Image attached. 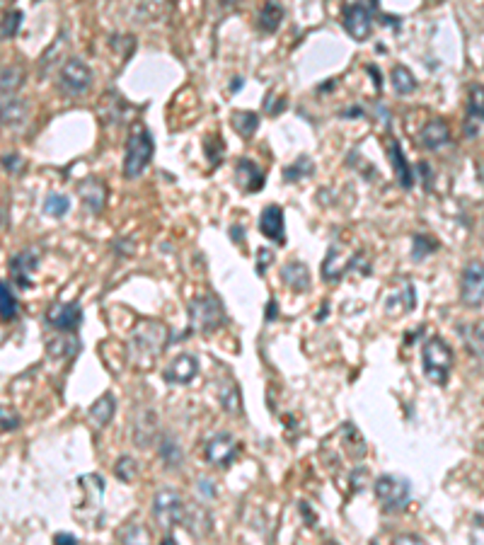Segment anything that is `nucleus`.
Masks as SVG:
<instances>
[{"mask_svg":"<svg viewBox=\"0 0 484 545\" xmlns=\"http://www.w3.org/2000/svg\"><path fill=\"white\" fill-rule=\"evenodd\" d=\"M3 165L8 170H13V172H17V170L23 168V161L17 158V153H8L5 158H3Z\"/></svg>","mask_w":484,"mask_h":545,"instance_id":"nucleus-40","label":"nucleus"},{"mask_svg":"<svg viewBox=\"0 0 484 545\" xmlns=\"http://www.w3.org/2000/svg\"><path fill=\"white\" fill-rule=\"evenodd\" d=\"M20 20H23L20 13H13V17L8 15V20H5V27H3V37H13V34L17 32V27H20Z\"/></svg>","mask_w":484,"mask_h":545,"instance_id":"nucleus-39","label":"nucleus"},{"mask_svg":"<svg viewBox=\"0 0 484 545\" xmlns=\"http://www.w3.org/2000/svg\"><path fill=\"white\" fill-rule=\"evenodd\" d=\"M259 117L255 112H235L233 114V129L245 139H250L252 133L257 131Z\"/></svg>","mask_w":484,"mask_h":545,"instance_id":"nucleus-31","label":"nucleus"},{"mask_svg":"<svg viewBox=\"0 0 484 545\" xmlns=\"http://www.w3.org/2000/svg\"><path fill=\"white\" fill-rule=\"evenodd\" d=\"M30 119V104L15 95H8L0 100V126H23Z\"/></svg>","mask_w":484,"mask_h":545,"instance_id":"nucleus-16","label":"nucleus"},{"mask_svg":"<svg viewBox=\"0 0 484 545\" xmlns=\"http://www.w3.org/2000/svg\"><path fill=\"white\" fill-rule=\"evenodd\" d=\"M81 194L82 201H85L92 211H100V209L104 207V200H107V190H104V185L100 180H88V182L81 187Z\"/></svg>","mask_w":484,"mask_h":545,"instance_id":"nucleus-27","label":"nucleus"},{"mask_svg":"<svg viewBox=\"0 0 484 545\" xmlns=\"http://www.w3.org/2000/svg\"><path fill=\"white\" fill-rule=\"evenodd\" d=\"M344 30L352 34L356 42H366L371 37L373 23H371V13H368L361 3H352L344 8Z\"/></svg>","mask_w":484,"mask_h":545,"instance_id":"nucleus-12","label":"nucleus"},{"mask_svg":"<svg viewBox=\"0 0 484 545\" xmlns=\"http://www.w3.org/2000/svg\"><path fill=\"white\" fill-rule=\"evenodd\" d=\"M168 345V327L160 323H146L143 327L133 332L131 349L133 354L146 356V361L155 359L162 352V346Z\"/></svg>","mask_w":484,"mask_h":545,"instance_id":"nucleus-8","label":"nucleus"},{"mask_svg":"<svg viewBox=\"0 0 484 545\" xmlns=\"http://www.w3.org/2000/svg\"><path fill=\"white\" fill-rule=\"evenodd\" d=\"M114 413H117V400H114L111 393H104V395H100V398L90 405L88 414L97 429H104L111 420H114Z\"/></svg>","mask_w":484,"mask_h":545,"instance_id":"nucleus-20","label":"nucleus"},{"mask_svg":"<svg viewBox=\"0 0 484 545\" xmlns=\"http://www.w3.org/2000/svg\"><path fill=\"white\" fill-rule=\"evenodd\" d=\"M198 374V361L191 356V354H179L175 359L169 361L168 369L162 371V378L168 381V384L175 385H184L191 384Z\"/></svg>","mask_w":484,"mask_h":545,"instance_id":"nucleus-13","label":"nucleus"},{"mask_svg":"<svg viewBox=\"0 0 484 545\" xmlns=\"http://www.w3.org/2000/svg\"><path fill=\"white\" fill-rule=\"evenodd\" d=\"M411 487L404 478L397 475H381L375 480V497L382 504L385 511H402L410 501Z\"/></svg>","mask_w":484,"mask_h":545,"instance_id":"nucleus-5","label":"nucleus"},{"mask_svg":"<svg viewBox=\"0 0 484 545\" xmlns=\"http://www.w3.org/2000/svg\"><path fill=\"white\" fill-rule=\"evenodd\" d=\"M24 85V71L20 66H0V95H15Z\"/></svg>","mask_w":484,"mask_h":545,"instance_id":"nucleus-25","label":"nucleus"},{"mask_svg":"<svg viewBox=\"0 0 484 545\" xmlns=\"http://www.w3.org/2000/svg\"><path fill=\"white\" fill-rule=\"evenodd\" d=\"M484 126V85L475 83L468 90V117H465V136L477 139Z\"/></svg>","mask_w":484,"mask_h":545,"instance_id":"nucleus-10","label":"nucleus"},{"mask_svg":"<svg viewBox=\"0 0 484 545\" xmlns=\"http://www.w3.org/2000/svg\"><path fill=\"white\" fill-rule=\"evenodd\" d=\"M218 400L223 410L230 414H240L242 413V398L240 391H237V384H235L233 378H227L226 384H220L218 388Z\"/></svg>","mask_w":484,"mask_h":545,"instance_id":"nucleus-26","label":"nucleus"},{"mask_svg":"<svg viewBox=\"0 0 484 545\" xmlns=\"http://www.w3.org/2000/svg\"><path fill=\"white\" fill-rule=\"evenodd\" d=\"M259 230H262V236H266L274 243L284 245L286 243V226H284V209L272 204V207H266L259 216Z\"/></svg>","mask_w":484,"mask_h":545,"instance_id":"nucleus-15","label":"nucleus"},{"mask_svg":"<svg viewBox=\"0 0 484 545\" xmlns=\"http://www.w3.org/2000/svg\"><path fill=\"white\" fill-rule=\"evenodd\" d=\"M235 175H237V185L245 190V192H259L262 187H265V172L255 165L252 161H240L237 162V168H235Z\"/></svg>","mask_w":484,"mask_h":545,"instance_id":"nucleus-18","label":"nucleus"},{"mask_svg":"<svg viewBox=\"0 0 484 545\" xmlns=\"http://www.w3.org/2000/svg\"><path fill=\"white\" fill-rule=\"evenodd\" d=\"M198 490L208 494V497H213V487H211V482H208V480H198Z\"/></svg>","mask_w":484,"mask_h":545,"instance_id":"nucleus-44","label":"nucleus"},{"mask_svg":"<svg viewBox=\"0 0 484 545\" xmlns=\"http://www.w3.org/2000/svg\"><path fill=\"white\" fill-rule=\"evenodd\" d=\"M395 543H424V538L410 533V536H395Z\"/></svg>","mask_w":484,"mask_h":545,"instance_id":"nucleus-42","label":"nucleus"},{"mask_svg":"<svg viewBox=\"0 0 484 545\" xmlns=\"http://www.w3.org/2000/svg\"><path fill=\"white\" fill-rule=\"evenodd\" d=\"M237 451H240V443L233 434L227 432H220V434H213L208 442L204 443V458L213 468H227L237 458Z\"/></svg>","mask_w":484,"mask_h":545,"instance_id":"nucleus-9","label":"nucleus"},{"mask_svg":"<svg viewBox=\"0 0 484 545\" xmlns=\"http://www.w3.org/2000/svg\"><path fill=\"white\" fill-rule=\"evenodd\" d=\"M155 434H158V429H155L153 413L148 414V422L146 420H136V427H133V439H136V443H139L140 449L150 446V443H153V439H155Z\"/></svg>","mask_w":484,"mask_h":545,"instance_id":"nucleus-29","label":"nucleus"},{"mask_svg":"<svg viewBox=\"0 0 484 545\" xmlns=\"http://www.w3.org/2000/svg\"><path fill=\"white\" fill-rule=\"evenodd\" d=\"M66 59H68V34L66 32H61L59 37H56V42H53L52 49H49V52L42 56V61H39V73L46 75L52 68L63 63Z\"/></svg>","mask_w":484,"mask_h":545,"instance_id":"nucleus-22","label":"nucleus"},{"mask_svg":"<svg viewBox=\"0 0 484 545\" xmlns=\"http://www.w3.org/2000/svg\"><path fill=\"white\" fill-rule=\"evenodd\" d=\"M182 526L189 530L191 536H197V538L208 536V533H211V514H208L204 507H198V504H191L189 501Z\"/></svg>","mask_w":484,"mask_h":545,"instance_id":"nucleus-19","label":"nucleus"},{"mask_svg":"<svg viewBox=\"0 0 484 545\" xmlns=\"http://www.w3.org/2000/svg\"><path fill=\"white\" fill-rule=\"evenodd\" d=\"M455 356L453 349L443 337L426 339L421 346V366H424V376L436 385H446L453 371Z\"/></svg>","mask_w":484,"mask_h":545,"instance_id":"nucleus-1","label":"nucleus"},{"mask_svg":"<svg viewBox=\"0 0 484 545\" xmlns=\"http://www.w3.org/2000/svg\"><path fill=\"white\" fill-rule=\"evenodd\" d=\"M191 330L201 332V335H211V332L220 330V325L226 323V308L223 303L213 294H204L194 298L189 306Z\"/></svg>","mask_w":484,"mask_h":545,"instance_id":"nucleus-3","label":"nucleus"},{"mask_svg":"<svg viewBox=\"0 0 484 545\" xmlns=\"http://www.w3.org/2000/svg\"><path fill=\"white\" fill-rule=\"evenodd\" d=\"M392 88H395L397 95H410L417 90V78L411 75L407 66H395L392 68Z\"/></svg>","mask_w":484,"mask_h":545,"instance_id":"nucleus-28","label":"nucleus"},{"mask_svg":"<svg viewBox=\"0 0 484 545\" xmlns=\"http://www.w3.org/2000/svg\"><path fill=\"white\" fill-rule=\"evenodd\" d=\"M39 267V252L37 250H23L17 252L15 258L10 259V274L15 279L17 287H32V272Z\"/></svg>","mask_w":484,"mask_h":545,"instance_id":"nucleus-14","label":"nucleus"},{"mask_svg":"<svg viewBox=\"0 0 484 545\" xmlns=\"http://www.w3.org/2000/svg\"><path fill=\"white\" fill-rule=\"evenodd\" d=\"M124 538H126V540H129V543H139V540H148V530L139 529V526H133L131 533H126Z\"/></svg>","mask_w":484,"mask_h":545,"instance_id":"nucleus-41","label":"nucleus"},{"mask_svg":"<svg viewBox=\"0 0 484 545\" xmlns=\"http://www.w3.org/2000/svg\"><path fill=\"white\" fill-rule=\"evenodd\" d=\"M155 153L153 136L148 131L146 126H133L131 136L126 141V153H124V177L129 180H139L146 168L150 165Z\"/></svg>","mask_w":484,"mask_h":545,"instance_id":"nucleus-2","label":"nucleus"},{"mask_svg":"<svg viewBox=\"0 0 484 545\" xmlns=\"http://www.w3.org/2000/svg\"><path fill=\"white\" fill-rule=\"evenodd\" d=\"M460 301L468 308H479L484 306V262L472 259L462 267L460 274Z\"/></svg>","mask_w":484,"mask_h":545,"instance_id":"nucleus-7","label":"nucleus"},{"mask_svg":"<svg viewBox=\"0 0 484 545\" xmlns=\"http://www.w3.org/2000/svg\"><path fill=\"white\" fill-rule=\"evenodd\" d=\"M59 85L66 95H82L92 85V68L81 59H66L59 68Z\"/></svg>","mask_w":484,"mask_h":545,"instance_id":"nucleus-6","label":"nucleus"},{"mask_svg":"<svg viewBox=\"0 0 484 545\" xmlns=\"http://www.w3.org/2000/svg\"><path fill=\"white\" fill-rule=\"evenodd\" d=\"M479 238H482V243H484V221H482V226H479Z\"/></svg>","mask_w":484,"mask_h":545,"instance_id":"nucleus-46","label":"nucleus"},{"mask_svg":"<svg viewBox=\"0 0 484 545\" xmlns=\"http://www.w3.org/2000/svg\"><path fill=\"white\" fill-rule=\"evenodd\" d=\"M237 0H220V5H235Z\"/></svg>","mask_w":484,"mask_h":545,"instance_id":"nucleus-45","label":"nucleus"},{"mask_svg":"<svg viewBox=\"0 0 484 545\" xmlns=\"http://www.w3.org/2000/svg\"><path fill=\"white\" fill-rule=\"evenodd\" d=\"M160 458L168 468H177L182 463V449H179V443L172 436H165L160 442Z\"/></svg>","mask_w":484,"mask_h":545,"instance_id":"nucleus-33","label":"nucleus"},{"mask_svg":"<svg viewBox=\"0 0 484 545\" xmlns=\"http://www.w3.org/2000/svg\"><path fill=\"white\" fill-rule=\"evenodd\" d=\"M46 323L59 332H75L82 323V310L78 303H56L46 310Z\"/></svg>","mask_w":484,"mask_h":545,"instance_id":"nucleus-11","label":"nucleus"},{"mask_svg":"<svg viewBox=\"0 0 484 545\" xmlns=\"http://www.w3.org/2000/svg\"><path fill=\"white\" fill-rule=\"evenodd\" d=\"M281 279H284L286 287L294 288V291H308L310 288L308 265H303V262H298V259L288 262V265H284V269H281Z\"/></svg>","mask_w":484,"mask_h":545,"instance_id":"nucleus-21","label":"nucleus"},{"mask_svg":"<svg viewBox=\"0 0 484 545\" xmlns=\"http://www.w3.org/2000/svg\"><path fill=\"white\" fill-rule=\"evenodd\" d=\"M460 337L469 354L484 359V323H469L460 327Z\"/></svg>","mask_w":484,"mask_h":545,"instance_id":"nucleus-24","label":"nucleus"},{"mask_svg":"<svg viewBox=\"0 0 484 545\" xmlns=\"http://www.w3.org/2000/svg\"><path fill=\"white\" fill-rule=\"evenodd\" d=\"M68 209H71V200H68L66 194H49L44 201V211L53 219H61V216L68 214Z\"/></svg>","mask_w":484,"mask_h":545,"instance_id":"nucleus-34","label":"nucleus"},{"mask_svg":"<svg viewBox=\"0 0 484 545\" xmlns=\"http://www.w3.org/2000/svg\"><path fill=\"white\" fill-rule=\"evenodd\" d=\"M388 148H390V158H392V165H395L402 187H411V170H410V165H407V161H404L402 148L397 146L395 141H390Z\"/></svg>","mask_w":484,"mask_h":545,"instance_id":"nucleus-32","label":"nucleus"},{"mask_svg":"<svg viewBox=\"0 0 484 545\" xmlns=\"http://www.w3.org/2000/svg\"><path fill=\"white\" fill-rule=\"evenodd\" d=\"M20 427V414L15 410H10V407H0V429H17Z\"/></svg>","mask_w":484,"mask_h":545,"instance_id":"nucleus-37","label":"nucleus"},{"mask_svg":"<svg viewBox=\"0 0 484 545\" xmlns=\"http://www.w3.org/2000/svg\"><path fill=\"white\" fill-rule=\"evenodd\" d=\"M53 540H56V543H78V538L71 536V533H56Z\"/></svg>","mask_w":484,"mask_h":545,"instance_id":"nucleus-43","label":"nucleus"},{"mask_svg":"<svg viewBox=\"0 0 484 545\" xmlns=\"http://www.w3.org/2000/svg\"><path fill=\"white\" fill-rule=\"evenodd\" d=\"M17 317V298L15 294L10 291V287L5 281H0V320H15Z\"/></svg>","mask_w":484,"mask_h":545,"instance_id":"nucleus-30","label":"nucleus"},{"mask_svg":"<svg viewBox=\"0 0 484 545\" xmlns=\"http://www.w3.org/2000/svg\"><path fill=\"white\" fill-rule=\"evenodd\" d=\"M284 8H281V3L276 0H266L262 10H259V30L266 32V34H274V32L279 30L281 23H284Z\"/></svg>","mask_w":484,"mask_h":545,"instance_id":"nucleus-23","label":"nucleus"},{"mask_svg":"<svg viewBox=\"0 0 484 545\" xmlns=\"http://www.w3.org/2000/svg\"><path fill=\"white\" fill-rule=\"evenodd\" d=\"M448 141H450V126L439 117L426 122L424 129L419 131V143H421L426 151H436V148L446 146Z\"/></svg>","mask_w":484,"mask_h":545,"instance_id":"nucleus-17","label":"nucleus"},{"mask_svg":"<svg viewBox=\"0 0 484 545\" xmlns=\"http://www.w3.org/2000/svg\"><path fill=\"white\" fill-rule=\"evenodd\" d=\"M308 175H313V162H310L308 155H301L291 168H286L288 182H295V180H301V177H308Z\"/></svg>","mask_w":484,"mask_h":545,"instance_id":"nucleus-36","label":"nucleus"},{"mask_svg":"<svg viewBox=\"0 0 484 545\" xmlns=\"http://www.w3.org/2000/svg\"><path fill=\"white\" fill-rule=\"evenodd\" d=\"M114 472H117L119 480H124V482H131L136 475H139V463L133 461L131 456H121L114 465Z\"/></svg>","mask_w":484,"mask_h":545,"instance_id":"nucleus-35","label":"nucleus"},{"mask_svg":"<svg viewBox=\"0 0 484 545\" xmlns=\"http://www.w3.org/2000/svg\"><path fill=\"white\" fill-rule=\"evenodd\" d=\"M472 540L475 543H484V514H477L472 519Z\"/></svg>","mask_w":484,"mask_h":545,"instance_id":"nucleus-38","label":"nucleus"},{"mask_svg":"<svg viewBox=\"0 0 484 545\" xmlns=\"http://www.w3.org/2000/svg\"><path fill=\"white\" fill-rule=\"evenodd\" d=\"M187 507H189V501L184 500L179 492H175V490H160L153 500L155 521L160 523L162 529H177V526L184 523Z\"/></svg>","mask_w":484,"mask_h":545,"instance_id":"nucleus-4","label":"nucleus"}]
</instances>
